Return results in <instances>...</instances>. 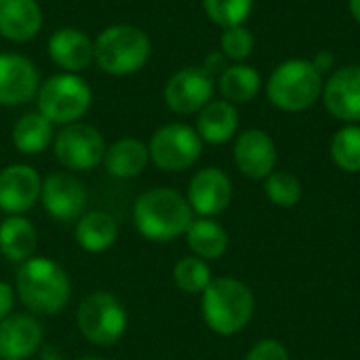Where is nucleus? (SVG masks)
<instances>
[{"label": "nucleus", "instance_id": "nucleus-1", "mask_svg": "<svg viewBox=\"0 0 360 360\" xmlns=\"http://www.w3.org/2000/svg\"><path fill=\"white\" fill-rule=\"evenodd\" d=\"M15 293L34 316H57L70 304L72 283L57 262L34 255L17 266Z\"/></svg>", "mask_w": 360, "mask_h": 360}, {"label": "nucleus", "instance_id": "nucleus-2", "mask_svg": "<svg viewBox=\"0 0 360 360\" xmlns=\"http://www.w3.org/2000/svg\"><path fill=\"white\" fill-rule=\"evenodd\" d=\"M192 221L194 211L175 188H150L137 196L133 207V224L150 243H171L186 236Z\"/></svg>", "mask_w": 360, "mask_h": 360}, {"label": "nucleus", "instance_id": "nucleus-3", "mask_svg": "<svg viewBox=\"0 0 360 360\" xmlns=\"http://www.w3.org/2000/svg\"><path fill=\"white\" fill-rule=\"evenodd\" d=\"M325 76L310 59L291 57L281 61L264 82L268 101L287 114L310 110L323 97Z\"/></svg>", "mask_w": 360, "mask_h": 360}, {"label": "nucleus", "instance_id": "nucleus-4", "mask_svg": "<svg viewBox=\"0 0 360 360\" xmlns=\"http://www.w3.org/2000/svg\"><path fill=\"white\" fill-rule=\"evenodd\" d=\"M200 308L205 325L213 333L232 338L251 323L255 312V297L243 281L234 276H217L202 291Z\"/></svg>", "mask_w": 360, "mask_h": 360}, {"label": "nucleus", "instance_id": "nucleus-5", "mask_svg": "<svg viewBox=\"0 0 360 360\" xmlns=\"http://www.w3.org/2000/svg\"><path fill=\"white\" fill-rule=\"evenodd\" d=\"M152 57L150 36L133 23H114L93 40V61L110 76H131Z\"/></svg>", "mask_w": 360, "mask_h": 360}, {"label": "nucleus", "instance_id": "nucleus-6", "mask_svg": "<svg viewBox=\"0 0 360 360\" xmlns=\"http://www.w3.org/2000/svg\"><path fill=\"white\" fill-rule=\"evenodd\" d=\"M93 103V91L78 74L61 72L40 82L36 93V108L51 124L80 122Z\"/></svg>", "mask_w": 360, "mask_h": 360}, {"label": "nucleus", "instance_id": "nucleus-7", "mask_svg": "<svg viewBox=\"0 0 360 360\" xmlns=\"http://www.w3.org/2000/svg\"><path fill=\"white\" fill-rule=\"evenodd\" d=\"M76 327L89 344L112 348L127 333L129 316L116 295L108 291H93L76 310Z\"/></svg>", "mask_w": 360, "mask_h": 360}, {"label": "nucleus", "instance_id": "nucleus-8", "mask_svg": "<svg viewBox=\"0 0 360 360\" xmlns=\"http://www.w3.org/2000/svg\"><path fill=\"white\" fill-rule=\"evenodd\" d=\"M202 139L186 122H169L156 129L148 141L150 162L167 173L192 169L202 156Z\"/></svg>", "mask_w": 360, "mask_h": 360}, {"label": "nucleus", "instance_id": "nucleus-9", "mask_svg": "<svg viewBox=\"0 0 360 360\" xmlns=\"http://www.w3.org/2000/svg\"><path fill=\"white\" fill-rule=\"evenodd\" d=\"M105 148L101 131L82 120L61 127L53 139V154L70 173H84L99 167L103 162Z\"/></svg>", "mask_w": 360, "mask_h": 360}, {"label": "nucleus", "instance_id": "nucleus-10", "mask_svg": "<svg viewBox=\"0 0 360 360\" xmlns=\"http://www.w3.org/2000/svg\"><path fill=\"white\" fill-rule=\"evenodd\" d=\"M40 202L51 219L76 224L89 202L86 186L70 171H53L42 179Z\"/></svg>", "mask_w": 360, "mask_h": 360}, {"label": "nucleus", "instance_id": "nucleus-11", "mask_svg": "<svg viewBox=\"0 0 360 360\" xmlns=\"http://www.w3.org/2000/svg\"><path fill=\"white\" fill-rule=\"evenodd\" d=\"M215 78H211L200 65L177 70L162 89L165 105L179 116L198 114L211 99H215Z\"/></svg>", "mask_w": 360, "mask_h": 360}, {"label": "nucleus", "instance_id": "nucleus-12", "mask_svg": "<svg viewBox=\"0 0 360 360\" xmlns=\"http://www.w3.org/2000/svg\"><path fill=\"white\" fill-rule=\"evenodd\" d=\"M232 179L219 167H205L196 171L188 184L186 198L198 217H217L232 202Z\"/></svg>", "mask_w": 360, "mask_h": 360}, {"label": "nucleus", "instance_id": "nucleus-13", "mask_svg": "<svg viewBox=\"0 0 360 360\" xmlns=\"http://www.w3.org/2000/svg\"><path fill=\"white\" fill-rule=\"evenodd\" d=\"M325 110L344 124L360 122V63L335 68L323 86Z\"/></svg>", "mask_w": 360, "mask_h": 360}, {"label": "nucleus", "instance_id": "nucleus-14", "mask_svg": "<svg viewBox=\"0 0 360 360\" xmlns=\"http://www.w3.org/2000/svg\"><path fill=\"white\" fill-rule=\"evenodd\" d=\"M232 158L240 175L253 181H264L276 169L278 150L270 133L264 129H245L234 139Z\"/></svg>", "mask_w": 360, "mask_h": 360}, {"label": "nucleus", "instance_id": "nucleus-15", "mask_svg": "<svg viewBox=\"0 0 360 360\" xmlns=\"http://www.w3.org/2000/svg\"><path fill=\"white\" fill-rule=\"evenodd\" d=\"M40 82V72L30 57L0 53V105L15 108L34 101Z\"/></svg>", "mask_w": 360, "mask_h": 360}, {"label": "nucleus", "instance_id": "nucleus-16", "mask_svg": "<svg viewBox=\"0 0 360 360\" xmlns=\"http://www.w3.org/2000/svg\"><path fill=\"white\" fill-rule=\"evenodd\" d=\"M42 177L30 165H8L0 171V213L25 215L40 200Z\"/></svg>", "mask_w": 360, "mask_h": 360}, {"label": "nucleus", "instance_id": "nucleus-17", "mask_svg": "<svg viewBox=\"0 0 360 360\" xmlns=\"http://www.w3.org/2000/svg\"><path fill=\"white\" fill-rule=\"evenodd\" d=\"M44 340L42 323L34 314H11L0 321V359L27 360L40 352Z\"/></svg>", "mask_w": 360, "mask_h": 360}, {"label": "nucleus", "instance_id": "nucleus-18", "mask_svg": "<svg viewBox=\"0 0 360 360\" xmlns=\"http://www.w3.org/2000/svg\"><path fill=\"white\" fill-rule=\"evenodd\" d=\"M51 61L70 74H78L93 63V40L78 27H57L46 40Z\"/></svg>", "mask_w": 360, "mask_h": 360}, {"label": "nucleus", "instance_id": "nucleus-19", "mask_svg": "<svg viewBox=\"0 0 360 360\" xmlns=\"http://www.w3.org/2000/svg\"><path fill=\"white\" fill-rule=\"evenodd\" d=\"M42 8L36 0H0V36L8 42H30L42 30Z\"/></svg>", "mask_w": 360, "mask_h": 360}, {"label": "nucleus", "instance_id": "nucleus-20", "mask_svg": "<svg viewBox=\"0 0 360 360\" xmlns=\"http://www.w3.org/2000/svg\"><path fill=\"white\" fill-rule=\"evenodd\" d=\"M240 124L238 108L226 99H211L198 114H196V133L200 135L202 143L224 146L236 137Z\"/></svg>", "mask_w": 360, "mask_h": 360}, {"label": "nucleus", "instance_id": "nucleus-21", "mask_svg": "<svg viewBox=\"0 0 360 360\" xmlns=\"http://www.w3.org/2000/svg\"><path fill=\"white\" fill-rule=\"evenodd\" d=\"M101 165L114 179H133L150 165L148 143L137 137H120L105 148Z\"/></svg>", "mask_w": 360, "mask_h": 360}, {"label": "nucleus", "instance_id": "nucleus-22", "mask_svg": "<svg viewBox=\"0 0 360 360\" xmlns=\"http://www.w3.org/2000/svg\"><path fill=\"white\" fill-rule=\"evenodd\" d=\"M38 232L23 215H8L0 221V255L19 266L36 255Z\"/></svg>", "mask_w": 360, "mask_h": 360}, {"label": "nucleus", "instance_id": "nucleus-23", "mask_svg": "<svg viewBox=\"0 0 360 360\" xmlns=\"http://www.w3.org/2000/svg\"><path fill=\"white\" fill-rule=\"evenodd\" d=\"M118 221L114 215L101 209L84 211L82 217L76 221L74 238L80 249L89 253H103L112 249L118 240Z\"/></svg>", "mask_w": 360, "mask_h": 360}, {"label": "nucleus", "instance_id": "nucleus-24", "mask_svg": "<svg viewBox=\"0 0 360 360\" xmlns=\"http://www.w3.org/2000/svg\"><path fill=\"white\" fill-rule=\"evenodd\" d=\"M215 84H217L221 99H226L234 105H243V103L253 101L259 95L264 80H262V74L257 68L247 65V63H230L219 74Z\"/></svg>", "mask_w": 360, "mask_h": 360}, {"label": "nucleus", "instance_id": "nucleus-25", "mask_svg": "<svg viewBox=\"0 0 360 360\" xmlns=\"http://www.w3.org/2000/svg\"><path fill=\"white\" fill-rule=\"evenodd\" d=\"M186 243H188L192 255H196L205 262H213V259H219L226 255L230 236H228L226 228L219 221H215L213 217H196L186 232Z\"/></svg>", "mask_w": 360, "mask_h": 360}, {"label": "nucleus", "instance_id": "nucleus-26", "mask_svg": "<svg viewBox=\"0 0 360 360\" xmlns=\"http://www.w3.org/2000/svg\"><path fill=\"white\" fill-rule=\"evenodd\" d=\"M55 124H51L38 110L36 112H25L23 116L17 118L11 139L13 146L25 154V156H36L42 154L49 146H53L55 139Z\"/></svg>", "mask_w": 360, "mask_h": 360}, {"label": "nucleus", "instance_id": "nucleus-27", "mask_svg": "<svg viewBox=\"0 0 360 360\" xmlns=\"http://www.w3.org/2000/svg\"><path fill=\"white\" fill-rule=\"evenodd\" d=\"M331 160L346 173H360V124H344L329 143Z\"/></svg>", "mask_w": 360, "mask_h": 360}, {"label": "nucleus", "instance_id": "nucleus-28", "mask_svg": "<svg viewBox=\"0 0 360 360\" xmlns=\"http://www.w3.org/2000/svg\"><path fill=\"white\" fill-rule=\"evenodd\" d=\"M173 281L179 291H184L188 295H202V291L213 281L211 266H209V262H205L196 255H186L175 264Z\"/></svg>", "mask_w": 360, "mask_h": 360}, {"label": "nucleus", "instance_id": "nucleus-29", "mask_svg": "<svg viewBox=\"0 0 360 360\" xmlns=\"http://www.w3.org/2000/svg\"><path fill=\"white\" fill-rule=\"evenodd\" d=\"M264 190H266L268 200L276 207H283V209L295 207L304 196L302 181L293 173L283 171V169H274L264 179Z\"/></svg>", "mask_w": 360, "mask_h": 360}, {"label": "nucleus", "instance_id": "nucleus-30", "mask_svg": "<svg viewBox=\"0 0 360 360\" xmlns=\"http://www.w3.org/2000/svg\"><path fill=\"white\" fill-rule=\"evenodd\" d=\"M253 4L255 0H202L205 15L221 30L245 25L251 17Z\"/></svg>", "mask_w": 360, "mask_h": 360}, {"label": "nucleus", "instance_id": "nucleus-31", "mask_svg": "<svg viewBox=\"0 0 360 360\" xmlns=\"http://www.w3.org/2000/svg\"><path fill=\"white\" fill-rule=\"evenodd\" d=\"M219 51L232 63H245L255 51V36L247 25L226 27L219 38Z\"/></svg>", "mask_w": 360, "mask_h": 360}, {"label": "nucleus", "instance_id": "nucleus-32", "mask_svg": "<svg viewBox=\"0 0 360 360\" xmlns=\"http://www.w3.org/2000/svg\"><path fill=\"white\" fill-rule=\"evenodd\" d=\"M245 360H289V350L285 348L283 342L274 338H266L253 344Z\"/></svg>", "mask_w": 360, "mask_h": 360}, {"label": "nucleus", "instance_id": "nucleus-33", "mask_svg": "<svg viewBox=\"0 0 360 360\" xmlns=\"http://www.w3.org/2000/svg\"><path fill=\"white\" fill-rule=\"evenodd\" d=\"M15 300H17V293H15V287L0 281V321H4L6 316L13 314V308H15Z\"/></svg>", "mask_w": 360, "mask_h": 360}, {"label": "nucleus", "instance_id": "nucleus-34", "mask_svg": "<svg viewBox=\"0 0 360 360\" xmlns=\"http://www.w3.org/2000/svg\"><path fill=\"white\" fill-rule=\"evenodd\" d=\"M211 78H219V74L228 68V59L224 57V53L221 51H215V53H211V55H207V59L202 61V65H200Z\"/></svg>", "mask_w": 360, "mask_h": 360}, {"label": "nucleus", "instance_id": "nucleus-35", "mask_svg": "<svg viewBox=\"0 0 360 360\" xmlns=\"http://www.w3.org/2000/svg\"><path fill=\"white\" fill-rule=\"evenodd\" d=\"M310 61L314 63V68H316L325 78H327V76L335 70V65H338V59H335V55H333L331 51H319Z\"/></svg>", "mask_w": 360, "mask_h": 360}, {"label": "nucleus", "instance_id": "nucleus-36", "mask_svg": "<svg viewBox=\"0 0 360 360\" xmlns=\"http://www.w3.org/2000/svg\"><path fill=\"white\" fill-rule=\"evenodd\" d=\"M40 360H63V356L55 346H44L40 348Z\"/></svg>", "mask_w": 360, "mask_h": 360}, {"label": "nucleus", "instance_id": "nucleus-37", "mask_svg": "<svg viewBox=\"0 0 360 360\" xmlns=\"http://www.w3.org/2000/svg\"><path fill=\"white\" fill-rule=\"evenodd\" d=\"M348 11H350L352 19L360 25V0H348Z\"/></svg>", "mask_w": 360, "mask_h": 360}, {"label": "nucleus", "instance_id": "nucleus-38", "mask_svg": "<svg viewBox=\"0 0 360 360\" xmlns=\"http://www.w3.org/2000/svg\"><path fill=\"white\" fill-rule=\"evenodd\" d=\"M78 360H105V359H101V356H82V359H78Z\"/></svg>", "mask_w": 360, "mask_h": 360}, {"label": "nucleus", "instance_id": "nucleus-39", "mask_svg": "<svg viewBox=\"0 0 360 360\" xmlns=\"http://www.w3.org/2000/svg\"><path fill=\"white\" fill-rule=\"evenodd\" d=\"M0 360H2V359H0Z\"/></svg>", "mask_w": 360, "mask_h": 360}]
</instances>
